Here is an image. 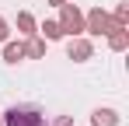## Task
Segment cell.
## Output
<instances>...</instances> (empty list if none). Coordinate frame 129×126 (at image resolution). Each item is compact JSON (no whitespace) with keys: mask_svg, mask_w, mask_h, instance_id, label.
<instances>
[{"mask_svg":"<svg viewBox=\"0 0 129 126\" xmlns=\"http://www.w3.org/2000/svg\"><path fill=\"white\" fill-rule=\"evenodd\" d=\"M4 126H45V116L35 105H11L7 112H0Z\"/></svg>","mask_w":129,"mask_h":126,"instance_id":"6da1fadb","label":"cell"},{"mask_svg":"<svg viewBox=\"0 0 129 126\" xmlns=\"http://www.w3.org/2000/svg\"><path fill=\"white\" fill-rule=\"evenodd\" d=\"M112 28H126V25H115L105 7H91V11L84 14V32L87 35H108Z\"/></svg>","mask_w":129,"mask_h":126,"instance_id":"7a4b0ae2","label":"cell"},{"mask_svg":"<svg viewBox=\"0 0 129 126\" xmlns=\"http://www.w3.org/2000/svg\"><path fill=\"white\" fill-rule=\"evenodd\" d=\"M59 28H63L66 39H70V35H84V11L66 0L63 7H59Z\"/></svg>","mask_w":129,"mask_h":126,"instance_id":"3957f363","label":"cell"},{"mask_svg":"<svg viewBox=\"0 0 129 126\" xmlns=\"http://www.w3.org/2000/svg\"><path fill=\"white\" fill-rule=\"evenodd\" d=\"M66 56L73 63H87L94 60V42L84 39V35H70V42H66Z\"/></svg>","mask_w":129,"mask_h":126,"instance_id":"277c9868","label":"cell"},{"mask_svg":"<svg viewBox=\"0 0 129 126\" xmlns=\"http://www.w3.org/2000/svg\"><path fill=\"white\" fill-rule=\"evenodd\" d=\"M21 60H28V49H24V42L18 39V42H4V63H11V67H14V63H21Z\"/></svg>","mask_w":129,"mask_h":126,"instance_id":"5b68a950","label":"cell"},{"mask_svg":"<svg viewBox=\"0 0 129 126\" xmlns=\"http://www.w3.org/2000/svg\"><path fill=\"white\" fill-rule=\"evenodd\" d=\"M91 126H119V112L108 109V105H98L91 112Z\"/></svg>","mask_w":129,"mask_h":126,"instance_id":"8992f818","label":"cell"},{"mask_svg":"<svg viewBox=\"0 0 129 126\" xmlns=\"http://www.w3.org/2000/svg\"><path fill=\"white\" fill-rule=\"evenodd\" d=\"M105 39H108V49L112 53H126L129 49V28H112Z\"/></svg>","mask_w":129,"mask_h":126,"instance_id":"52a82bcc","label":"cell"},{"mask_svg":"<svg viewBox=\"0 0 129 126\" xmlns=\"http://www.w3.org/2000/svg\"><path fill=\"white\" fill-rule=\"evenodd\" d=\"M39 35H42L45 42H59V39H66L63 28H59V21H42V25H39Z\"/></svg>","mask_w":129,"mask_h":126,"instance_id":"ba28073f","label":"cell"},{"mask_svg":"<svg viewBox=\"0 0 129 126\" xmlns=\"http://www.w3.org/2000/svg\"><path fill=\"white\" fill-rule=\"evenodd\" d=\"M24 49H28V56H31V60H45V39L39 35V32H35V35H28Z\"/></svg>","mask_w":129,"mask_h":126,"instance_id":"9c48e42d","label":"cell"},{"mask_svg":"<svg viewBox=\"0 0 129 126\" xmlns=\"http://www.w3.org/2000/svg\"><path fill=\"white\" fill-rule=\"evenodd\" d=\"M18 32H21L24 39H28V35H35V32H39V21L31 18L28 11H18Z\"/></svg>","mask_w":129,"mask_h":126,"instance_id":"30bf717a","label":"cell"},{"mask_svg":"<svg viewBox=\"0 0 129 126\" xmlns=\"http://www.w3.org/2000/svg\"><path fill=\"white\" fill-rule=\"evenodd\" d=\"M112 21H115V25H129V4H119V7L112 11Z\"/></svg>","mask_w":129,"mask_h":126,"instance_id":"8fae6325","label":"cell"},{"mask_svg":"<svg viewBox=\"0 0 129 126\" xmlns=\"http://www.w3.org/2000/svg\"><path fill=\"white\" fill-rule=\"evenodd\" d=\"M7 35H11V25H7V18H4V14H0V46H4V42H7Z\"/></svg>","mask_w":129,"mask_h":126,"instance_id":"7c38bea8","label":"cell"},{"mask_svg":"<svg viewBox=\"0 0 129 126\" xmlns=\"http://www.w3.org/2000/svg\"><path fill=\"white\" fill-rule=\"evenodd\" d=\"M52 126H73V119H70V116H56V119H52Z\"/></svg>","mask_w":129,"mask_h":126,"instance_id":"4fadbf2b","label":"cell"},{"mask_svg":"<svg viewBox=\"0 0 129 126\" xmlns=\"http://www.w3.org/2000/svg\"><path fill=\"white\" fill-rule=\"evenodd\" d=\"M49 4H52V7H63V4H66V0H49Z\"/></svg>","mask_w":129,"mask_h":126,"instance_id":"5bb4252c","label":"cell"},{"mask_svg":"<svg viewBox=\"0 0 129 126\" xmlns=\"http://www.w3.org/2000/svg\"><path fill=\"white\" fill-rule=\"evenodd\" d=\"M0 126H4V119H0Z\"/></svg>","mask_w":129,"mask_h":126,"instance_id":"9a60e30c","label":"cell"}]
</instances>
